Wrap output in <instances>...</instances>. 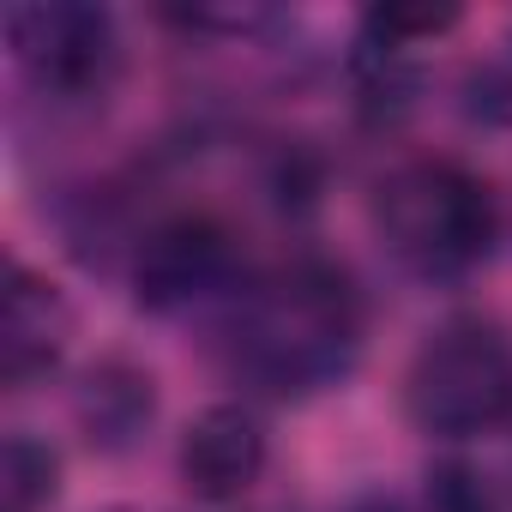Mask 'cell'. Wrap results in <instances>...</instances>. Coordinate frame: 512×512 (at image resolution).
I'll use <instances>...</instances> for the list:
<instances>
[{
    "mask_svg": "<svg viewBox=\"0 0 512 512\" xmlns=\"http://www.w3.org/2000/svg\"><path fill=\"white\" fill-rule=\"evenodd\" d=\"M362 356V296L332 260L253 272L223 302V368L260 398H314Z\"/></svg>",
    "mask_w": 512,
    "mask_h": 512,
    "instance_id": "cell-1",
    "label": "cell"
},
{
    "mask_svg": "<svg viewBox=\"0 0 512 512\" xmlns=\"http://www.w3.org/2000/svg\"><path fill=\"white\" fill-rule=\"evenodd\" d=\"M374 235L422 284H458L494 253V199L452 157H410L374 181Z\"/></svg>",
    "mask_w": 512,
    "mask_h": 512,
    "instance_id": "cell-2",
    "label": "cell"
},
{
    "mask_svg": "<svg viewBox=\"0 0 512 512\" xmlns=\"http://www.w3.org/2000/svg\"><path fill=\"white\" fill-rule=\"evenodd\" d=\"M404 410L434 440H476L512 422V338L494 320H446L404 368Z\"/></svg>",
    "mask_w": 512,
    "mask_h": 512,
    "instance_id": "cell-3",
    "label": "cell"
},
{
    "mask_svg": "<svg viewBox=\"0 0 512 512\" xmlns=\"http://www.w3.org/2000/svg\"><path fill=\"white\" fill-rule=\"evenodd\" d=\"M7 49L49 109H97L121 79V37L103 7L37 0L7 13Z\"/></svg>",
    "mask_w": 512,
    "mask_h": 512,
    "instance_id": "cell-4",
    "label": "cell"
},
{
    "mask_svg": "<svg viewBox=\"0 0 512 512\" xmlns=\"http://www.w3.org/2000/svg\"><path fill=\"white\" fill-rule=\"evenodd\" d=\"M241 284V235L217 211H169L133 241V296L151 314L229 302Z\"/></svg>",
    "mask_w": 512,
    "mask_h": 512,
    "instance_id": "cell-5",
    "label": "cell"
},
{
    "mask_svg": "<svg viewBox=\"0 0 512 512\" xmlns=\"http://www.w3.org/2000/svg\"><path fill=\"white\" fill-rule=\"evenodd\" d=\"M181 488L205 506L241 500L266 470V428L247 404H211L181 434Z\"/></svg>",
    "mask_w": 512,
    "mask_h": 512,
    "instance_id": "cell-6",
    "label": "cell"
},
{
    "mask_svg": "<svg viewBox=\"0 0 512 512\" xmlns=\"http://www.w3.org/2000/svg\"><path fill=\"white\" fill-rule=\"evenodd\" d=\"M73 314L49 278H37L25 260H7V314H0V350H7V386L25 392L55 374L67 356Z\"/></svg>",
    "mask_w": 512,
    "mask_h": 512,
    "instance_id": "cell-7",
    "label": "cell"
},
{
    "mask_svg": "<svg viewBox=\"0 0 512 512\" xmlns=\"http://www.w3.org/2000/svg\"><path fill=\"white\" fill-rule=\"evenodd\" d=\"M151 410H157V392H151V374H139L133 362H103L85 374L79 386V422L97 446L121 452L133 446L145 428H151Z\"/></svg>",
    "mask_w": 512,
    "mask_h": 512,
    "instance_id": "cell-8",
    "label": "cell"
},
{
    "mask_svg": "<svg viewBox=\"0 0 512 512\" xmlns=\"http://www.w3.org/2000/svg\"><path fill=\"white\" fill-rule=\"evenodd\" d=\"M0 488H7V512H43L61 488V458L31 440V434H13L7 440V464H0Z\"/></svg>",
    "mask_w": 512,
    "mask_h": 512,
    "instance_id": "cell-9",
    "label": "cell"
},
{
    "mask_svg": "<svg viewBox=\"0 0 512 512\" xmlns=\"http://www.w3.org/2000/svg\"><path fill=\"white\" fill-rule=\"evenodd\" d=\"M434 512H488V494L476 488L470 470H440L434 476Z\"/></svg>",
    "mask_w": 512,
    "mask_h": 512,
    "instance_id": "cell-10",
    "label": "cell"
},
{
    "mask_svg": "<svg viewBox=\"0 0 512 512\" xmlns=\"http://www.w3.org/2000/svg\"><path fill=\"white\" fill-rule=\"evenodd\" d=\"M338 512H392V500H374V494H362V500H350V506H338Z\"/></svg>",
    "mask_w": 512,
    "mask_h": 512,
    "instance_id": "cell-11",
    "label": "cell"
}]
</instances>
